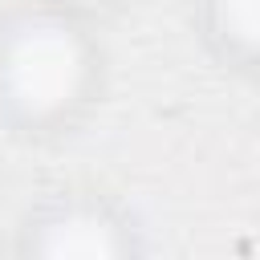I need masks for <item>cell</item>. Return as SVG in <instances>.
<instances>
[{"label":"cell","mask_w":260,"mask_h":260,"mask_svg":"<svg viewBox=\"0 0 260 260\" xmlns=\"http://www.w3.org/2000/svg\"><path fill=\"white\" fill-rule=\"evenodd\" d=\"M223 24L232 37L260 45V0H223Z\"/></svg>","instance_id":"cell-2"},{"label":"cell","mask_w":260,"mask_h":260,"mask_svg":"<svg viewBox=\"0 0 260 260\" xmlns=\"http://www.w3.org/2000/svg\"><path fill=\"white\" fill-rule=\"evenodd\" d=\"M81 73V53L73 37L57 24H32L24 28L4 61V81L8 93L24 110H53L61 106Z\"/></svg>","instance_id":"cell-1"}]
</instances>
